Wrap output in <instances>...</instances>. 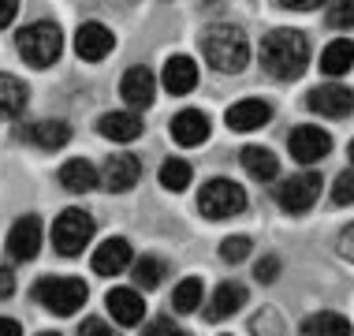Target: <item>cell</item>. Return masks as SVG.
Instances as JSON below:
<instances>
[{"label":"cell","instance_id":"1","mask_svg":"<svg viewBox=\"0 0 354 336\" xmlns=\"http://www.w3.org/2000/svg\"><path fill=\"white\" fill-rule=\"evenodd\" d=\"M306 64H310V42H306V34L280 26V30L261 37V67L269 75H276V79H283V82L299 79L306 71Z\"/></svg>","mask_w":354,"mask_h":336},{"label":"cell","instance_id":"2","mask_svg":"<svg viewBox=\"0 0 354 336\" xmlns=\"http://www.w3.org/2000/svg\"><path fill=\"white\" fill-rule=\"evenodd\" d=\"M202 53H205L209 67L232 75V71H243L246 60H250V42H246V34L239 30V26L216 23V26H209L205 37H202Z\"/></svg>","mask_w":354,"mask_h":336},{"label":"cell","instance_id":"3","mask_svg":"<svg viewBox=\"0 0 354 336\" xmlns=\"http://www.w3.org/2000/svg\"><path fill=\"white\" fill-rule=\"evenodd\" d=\"M37 303L45 306L56 318H71L75 310H82L86 299H90V288L79 276H41L34 288Z\"/></svg>","mask_w":354,"mask_h":336},{"label":"cell","instance_id":"4","mask_svg":"<svg viewBox=\"0 0 354 336\" xmlns=\"http://www.w3.org/2000/svg\"><path fill=\"white\" fill-rule=\"evenodd\" d=\"M15 45H19V56H23L30 67H53L64 53V34H60L56 23H45L41 19V23L23 26L19 37H15Z\"/></svg>","mask_w":354,"mask_h":336},{"label":"cell","instance_id":"5","mask_svg":"<svg viewBox=\"0 0 354 336\" xmlns=\"http://www.w3.org/2000/svg\"><path fill=\"white\" fill-rule=\"evenodd\" d=\"M90 236H93V217L82 213V209H64L53 220V247L64 258H79L90 243Z\"/></svg>","mask_w":354,"mask_h":336},{"label":"cell","instance_id":"6","mask_svg":"<svg viewBox=\"0 0 354 336\" xmlns=\"http://www.w3.org/2000/svg\"><path fill=\"white\" fill-rule=\"evenodd\" d=\"M198 209H202L209 220H227V217H235L246 209V195L239 184H232V179H209V184L198 191Z\"/></svg>","mask_w":354,"mask_h":336},{"label":"cell","instance_id":"7","mask_svg":"<svg viewBox=\"0 0 354 336\" xmlns=\"http://www.w3.org/2000/svg\"><path fill=\"white\" fill-rule=\"evenodd\" d=\"M321 176L317 172H295V176H287L280 191H276V202L283 206V213H291V217H299L306 213V209L313 206V202L321 198Z\"/></svg>","mask_w":354,"mask_h":336},{"label":"cell","instance_id":"8","mask_svg":"<svg viewBox=\"0 0 354 336\" xmlns=\"http://www.w3.org/2000/svg\"><path fill=\"white\" fill-rule=\"evenodd\" d=\"M306 105H310L317 116L343 120V116H351V109H354V94L343 82H324V86H313Z\"/></svg>","mask_w":354,"mask_h":336},{"label":"cell","instance_id":"9","mask_svg":"<svg viewBox=\"0 0 354 336\" xmlns=\"http://www.w3.org/2000/svg\"><path fill=\"white\" fill-rule=\"evenodd\" d=\"M287 150H291L295 161H302V165H313V161H321L324 153L332 150V134L313 127V123H299V127L291 131V139H287Z\"/></svg>","mask_w":354,"mask_h":336},{"label":"cell","instance_id":"10","mask_svg":"<svg viewBox=\"0 0 354 336\" xmlns=\"http://www.w3.org/2000/svg\"><path fill=\"white\" fill-rule=\"evenodd\" d=\"M8 258L12 262H30L37 258L41 251V220L37 217H19L12 224V232H8Z\"/></svg>","mask_w":354,"mask_h":336},{"label":"cell","instance_id":"11","mask_svg":"<svg viewBox=\"0 0 354 336\" xmlns=\"http://www.w3.org/2000/svg\"><path fill=\"white\" fill-rule=\"evenodd\" d=\"M112 49H116V37H112V30L104 23H82L79 34H75V53L90 64L104 60Z\"/></svg>","mask_w":354,"mask_h":336},{"label":"cell","instance_id":"12","mask_svg":"<svg viewBox=\"0 0 354 336\" xmlns=\"http://www.w3.org/2000/svg\"><path fill=\"white\" fill-rule=\"evenodd\" d=\"M120 94H123V101H127L131 109H149L153 94H157V79H153L149 67L135 64V67H127V75H123Z\"/></svg>","mask_w":354,"mask_h":336},{"label":"cell","instance_id":"13","mask_svg":"<svg viewBox=\"0 0 354 336\" xmlns=\"http://www.w3.org/2000/svg\"><path fill=\"white\" fill-rule=\"evenodd\" d=\"M224 120H227L232 131H257L261 123L272 120V105L261 101V98H243V101H235L232 109H227Z\"/></svg>","mask_w":354,"mask_h":336},{"label":"cell","instance_id":"14","mask_svg":"<svg viewBox=\"0 0 354 336\" xmlns=\"http://www.w3.org/2000/svg\"><path fill=\"white\" fill-rule=\"evenodd\" d=\"M209 131H213V123H209V116L202 109H183L171 120V139H176L179 146H202L209 139Z\"/></svg>","mask_w":354,"mask_h":336},{"label":"cell","instance_id":"15","mask_svg":"<svg viewBox=\"0 0 354 336\" xmlns=\"http://www.w3.org/2000/svg\"><path fill=\"white\" fill-rule=\"evenodd\" d=\"M131 262H135V254H131L127 239H104L93 251V273L97 276H120Z\"/></svg>","mask_w":354,"mask_h":336},{"label":"cell","instance_id":"16","mask_svg":"<svg viewBox=\"0 0 354 336\" xmlns=\"http://www.w3.org/2000/svg\"><path fill=\"white\" fill-rule=\"evenodd\" d=\"M138 176H142V165L131 153H116V157H109L101 168V184L109 191H131L138 184Z\"/></svg>","mask_w":354,"mask_h":336},{"label":"cell","instance_id":"17","mask_svg":"<svg viewBox=\"0 0 354 336\" xmlns=\"http://www.w3.org/2000/svg\"><path fill=\"white\" fill-rule=\"evenodd\" d=\"M104 303H109L112 321H120V325H142V318H146V303H142V295L135 288H112Z\"/></svg>","mask_w":354,"mask_h":336},{"label":"cell","instance_id":"18","mask_svg":"<svg viewBox=\"0 0 354 336\" xmlns=\"http://www.w3.org/2000/svg\"><path fill=\"white\" fill-rule=\"evenodd\" d=\"M160 79H165V90H168V94L183 98V94H190V90L198 86V64L190 60V56H168Z\"/></svg>","mask_w":354,"mask_h":336},{"label":"cell","instance_id":"19","mask_svg":"<svg viewBox=\"0 0 354 336\" xmlns=\"http://www.w3.org/2000/svg\"><path fill=\"white\" fill-rule=\"evenodd\" d=\"M97 131L109 142H135L142 134V116L135 109H116V112H109V116H101Z\"/></svg>","mask_w":354,"mask_h":336},{"label":"cell","instance_id":"20","mask_svg":"<svg viewBox=\"0 0 354 336\" xmlns=\"http://www.w3.org/2000/svg\"><path fill=\"white\" fill-rule=\"evenodd\" d=\"M239 306H246V288L239 281H220L216 292H213V299H209L205 318L209 321H224V318H232Z\"/></svg>","mask_w":354,"mask_h":336},{"label":"cell","instance_id":"21","mask_svg":"<svg viewBox=\"0 0 354 336\" xmlns=\"http://www.w3.org/2000/svg\"><path fill=\"white\" fill-rule=\"evenodd\" d=\"M97 168L90 165V161H82V157H75V161H68V165L60 168V184L71 191V195H86V191H93L97 187Z\"/></svg>","mask_w":354,"mask_h":336},{"label":"cell","instance_id":"22","mask_svg":"<svg viewBox=\"0 0 354 336\" xmlns=\"http://www.w3.org/2000/svg\"><path fill=\"white\" fill-rule=\"evenodd\" d=\"M354 64V42L347 37H336V42H328V49L321 53V71L328 75V79H339V75H347Z\"/></svg>","mask_w":354,"mask_h":336},{"label":"cell","instance_id":"23","mask_svg":"<svg viewBox=\"0 0 354 336\" xmlns=\"http://www.w3.org/2000/svg\"><path fill=\"white\" fill-rule=\"evenodd\" d=\"M243 168L250 172L257 184H269V179H276V172H280V161H276V153L265 150V146H246L243 150Z\"/></svg>","mask_w":354,"mask_h":336},{"label":"cell","instance_id":"24","mask_svg":"<svg viewBox=\"0 0 354 336\" xmlns=\"http://www.w3.org/2000/svg\"><path fill=\"white\" fill-rule=\"evenodd\" d=\"M30 101V90H26L23 79L0 71V116H19Z\"/></svg>","mask_w":354,"mask_h":336},{"label":"cell","instance_id":"25","mask_svg":"<svg viewBox=\"0 0 354 336\" xmlns=\"http://www.w3.org/2000/svg\"><path fill=\"white\" fill-rule=\"evenodd\" d=\"M30 142L41 146V150H60V146L71 142V127L64 120H41V123L30 127Z\"/></svg>","mask_w":354,"mask_h":336},{"label":"cell","instance_id":"26","mask_svg":"<svg viewBox=\"0 0 354 336\" xmlns=\"http://www.w3.org/2000/svg\"><path fill=\"white\" fill-rule=\"evenodd\" d=\"M302 336H351V321L343 314H310L302 321Z\"/></svg>","mask_w":354,"mask_h":336},{"label":"cell","instance_id":"27","mask_svg":"<svg viewBox=\"0 0 354 336\" xmlns=\"http://www.w3.org/2000/svg\"><path fill=\"white\" fill-rule=\"evenodd\" d=\"M205 299V288L198 276H187V281H179L176 284V292H171V306H176L179 314H194L198 306H202Z\"/></svg>","mask_w":354,"mask_h":336},{"label":"cell","instance_id":"28","mask_svg":"<svg viewBox=\"0 0 354 336\" xmlns=\"http://www.w3.org/2000/svg\"><path fill=\"white\" fill-rule=\"evenodd\" d=\"M190 179H194L190 161H165V165H160V187L165 191H187Z\"/></svg>","mask_w":354,"mask_h":336},{"label":"cell","instance_id":"29","mask_svg":"<svg viewBox=\"0 0 354 336\" xmlns=\"http://www.w3.org/2000/svg\"><path fill=\"white\" fill-rule=\"evenodd\" d=\"M131 273H135V284L138 288H157L165 281V262L160 258H138V262H131Z\"/></svg>","mask_w":354,"mask_h":336},{"label":"cell","instance_id":"30","mask_svg":"<svg viewBox=\"0 0 354 336\" xmlns=\"http://www.w3.org/2000/svg\"><path fill=\"white\" fill-rule=\"evenodd\" d=\"M332 202H336V206H351L354 202V165L336 176V184H332Z\"/></svg>","mask_w":354,"mask_h":336},{"label":"cell","instance_id":"31","mask_svg":"<svg viewBox=\"0 0 354 336\" xmlns=\"http://www.w3.org/2000/svg\"><path fill=\"white\" fill-rule=\"evenodd\" d=\"M250 239L246 236H227L224 243H220V258H224V262H243L246 254H250Z\"/></svg>","mask_w":354,"mask_h":336},{"label":"cell","instance_id":"32","mask_svg":"<svg viewBox=\"0 0 354 336\" xmlns=\"http://www.w3.org/2000/svg\"><path fill=\"white\" fill-rule=\"evenodd\" d=\"M328 26H339V30L354 26V0H339V4L332 8V12H328Z\"/></svg>","mask_w":354,"mask_h":336},{"label":"cell","instance_id":"33","mask_svg":"<svg viewBox=\"0 0 354 336\" xmlns=\"http://www.w3.org/2000/svg\"><path fill=\"white\" fill-rule=\"evenodd\" d=\"M254 273H257V281H261V284H272L276 273H280V262H276V258H261Z\"/></svg>","mask_w":354,"mask_h":336},{"label":"cell","instance_id":"34","mask_svg":"<svg viewBox=\"0 0 354 336\" xmlns=\"http://www.w3.org/2000/svg\"><path fill=\"white\" fill-rule=\"evenodd\" d=\"M336 251L347 258V262H354V224H347L339 232V239H336Z\"/></svg>","mask_w":354,"mask_h":336},{"label":"cell","instance_id":"35","mask_svg":"<svg viewBox=\"0 0 354 336\" xmlns=\"http://www.w3.org/2000/svg\"><path fill=\"white\" fill-rule=\"evenodd\" d=\"M79 336H116V333H112L101 318H86V321L79 325Z\"/></svg>","mask_w":354,"mask_h":336},{"label":"cell","instance_id":"36","mask_svg":"<svg viewBox=\"0 0 354 336\" xmlns=\"http://www.w3.org/2000/svg\"><path fill=\"white\" fill-rule=\"evenodd\" d=\"M142 336H176V325L168 318H157V321H149V329H142Z\"/></svg>","mask_w":354,"mask_h":336},{"label":"cell","instance_id":"37","mask_svg":"<svg viewBox=\"0 0 354 336\" xmlns=\"http://www.w3.org/2000/svg\"><path fill=\"white\" fill-rule=\"evenodd\" d=\"M15 12H19V0H0V30H4V26H12Z\"/></svg>","mask_w":354,"mask_h":336},{"label":"cell","instance_id":"38","mask_svg":"<svg viewBox=\"0 0 354 336\" xmlns=\"http://www.w3.org/2000/svg\"><path fill=\"white\" fill-rule=\"evenodd\" d=\"M283 8H291V12H313V8L328 4V0H280Z\"/></svg>","mask_w":354,"mask_h":336},{"label":"cell","instance_id":"39","mask_svg":"<svg viewBox=\"0 0 354 336\" xmlns=\"http://www.w3.org/2000/svg\"><path fill=\"white\" fill-rule=\"evenodd\" d=\"M12 292H15V273L12 269H0V299H8Z\"/></svg>","mask_w":354,"mask_h":336},{"label":"cell","instance_id":"40","mask_svg":"<svg viewBox=\"0 0 354 336\" xmlns=\"http://www.w3.org/2000/svg\"><path fill=\"white\" fill-rule=\"evenodd\" d=\"M0 336H23V329H19V321H12V318H0Z\"/></svg>","mask_w":354,"mask_h":336},{"label":"cell","instance_id":"41","mask_svg":"<svg viewBox=\"0 0 354 336\" xmlns=\"http://www.w3.org/2000/svg\"><path fill=\"white\" fill-rule=\"evenodd\" d=\"M37 336H60V333H37Z\"/></svg>","mask_w":354,"mask_h":336},{"label":"cell","instance_id":"42","mask_svg":"<svg viewBox=\"0 0 354 336\" xmlns=\"http://www.w3.org/2000/svg\"><path fill=\"white\" fill-rule=\"evenodd\" d=\"M351 161H354V142H351Z\"/></svg>","mask_w":354,"mask_h":336},{"label":"cell","instance_id":"43","mask_svg":"<svg viewBox=\"0 0 354 336\" xmlns=\"http://www.w3.org/2000/svg\"><path fill=\"white\" fill-rule=\"evenodd\" d=\"M176 336H187V333H176Z\"/></svg>","mask_w":354,"mask_h":336}]
</instances>
